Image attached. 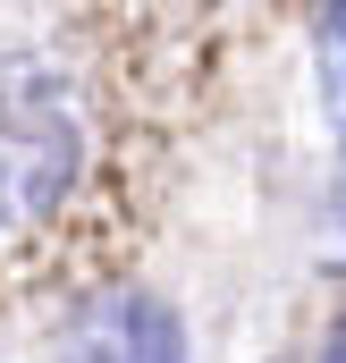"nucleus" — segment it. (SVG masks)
Returning a JSON list of instances; mask_svg holds the SVG:
<instances>
[{
	"label": "nucleus",
	"instance_id": "3",
	"mask_svg": "<svg viewBox=\"0 0 346 363\" xmlns=\"http://www.w3.org/2000/svg\"><path fill=\"white\" fill-rule=\"evenodd\" d=\"M321 93H330V118L346 127V9L321 17Z\"/></svg>",
	"mask_w": 346,
	"mask_h": 363
},
{
	"label": "nucleus",
	"instance_id": "2",
	"mask_svg": "<svg viewBox=\"0 0 346 363\" xmlns=\"http://www.w3.org/2000/svg\"><path fill=\"white\" fill-rule=\"evenodd\" d=\"M60 355L68 363H186V321L161 296L118 287V296H93L60 330Z\"/></svg>",
	"mask_w": 346,
	"mask_h": 363
},
{
	"label": "nucleus",
	"instance_id": "4",
	"mask_svg": "<svg viewBox=\"0 0 346 363\" xmlns=\"http://www.w3.org/2000/svg\"><path fill=\"white\" fill-rule=\"evenodd\" d=\"M338 237H346V178H338ZM338 254H346V245H338Z\"/></svg>",
	"mask_w": 346,
	"mask_h": 363
},
{
	"label": "nucleus",
	"instance_id": "1",
	"mask_svg": "<svg viewBox=\"0 0 346 363\" xmlns=\"http://www.w3.org/2000/svg\"><path fill=\"white\" fill-rule=\"evenodd\" d=\"M77 93L43 60H0V228H34L77 178Z\"/></svg>",
	"mask_w": 346,
	"mask_h": 363
}]
</instances>
